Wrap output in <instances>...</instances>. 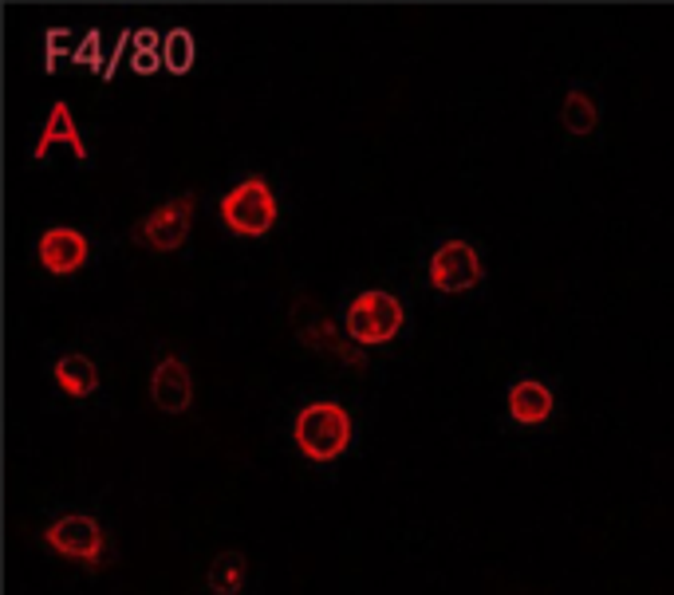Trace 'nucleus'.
I'll return each instance as SVG.
<instances>
[{"instance_id":"4","label":"nucleus","mask_w":674,"mask_h":595,"mask_svg":"<svg viewBox=\"0 0 674 595\" xmlns=\"http://www.w3.org/2000/svg\"><path fill=\"white\" fill-rule=\"evenodd\" d=\"M222 217L237 237H265L277 225V198L265 178H245L222 198Z\"/></svg>"},{"instance_id":"16","label":"nucleus","mask_w":674,"mask_h":595,"mask_svg":"<svg viewBox=\"0 0 674 595\" xmlns=\"http://www.w3.org/2000/svg\"><path fill=\"white\" fill-rule=\"evenodd\" d=\"M71 59H76V64H83V68H91L99 79H103L106 59H111V56H103V36H99V29H87V36L76 44V56H71Z\"/></svg>"},{"instance_id":"3","label":"nucleus","mask_w":674,"mask_h":595,"mask_svg":"<svg viewBox=\"0 0 674 595\" xmlns=\"http://www.w3.org/2000/svg\"><path fill=\"white\" fill-rule=\"evenodd\" d=\"M292 332H296L300 344L312 347V351H332L339 363L356 367V371H363V367H367L363 347H359L356 339L347 344V339L339 336V327L328 319V312H324L319 300H312V296L292 300Z\"/></svg>"},{"instance_id":"10","label":"nucleus","mask_w":674,"mask_h":595,"mask_svg":"<svg viewBox=\"0 0 674 595\" xmlns=\"http://www.w3.org/2000/svg\"><path fill=\"white\" fill-rule=\"evenodd\" d=\"M52 146H68L79 162L87 158V146H83V138H79L76 115H71L68 103H52V115H48V123H44V131H40L36 146H32V158H36V162H44Z\"/></svg>"},{"instance_id":"13","label":"nucleus","mask_w":674,"mask_h":595,"mask_svg":"<svg viewBox=\"0 0 674 595\" xmlns=\"http://www.w3.org/2000/svg\"><path fill=\"white\" fill-rule=\"evenodd\" d=\"M245 580H249V560H245V552H237V548L217 552L210 572H205V584H210L213 595H241Z\"/></svg>"},{"instance_id":"8","label":"nucleus","mask_w":674,"mask_h":595,"mask_svg":"<svg viewBox=\"0 0 674 595\" xmlns=\"http://www.w3.org/2000/svg\"><path fill=\"white\" fill-rule=\"evenodd\" d=\"M150 403L166 414H186L193 406V374L178 356H166L150 374Z\"/></svg>"},{"instance_id":"2","label":"nucleus","mask_w":674,"mask_h":595,"mask_svg":"<svg viewBox=\"0 0 674 595\" xmlns=\"http://www.w3.org/2000/svg\"><path fill=\"white\" fill-rule=\"evenodd\" d=\"M403 304L383 289H367L347 307V339L359 347H383L403 332Z\"/></svg>"},{"instance_id":"9","label":"nucleus","mask_w":674,"mask_h":595,"mask_svg":"<svg viewBox=\"0 0 674 595\" xmlns=\"http://www.w3.org/2000/svg\"><path fill=\"white\" fill-rule=\"evenodd\" d=\"M40 265L52 277H71L87 265V237L79 229H48L40 237Z\"/></svg>"},{"instance_id":"19","label":"nucleus","mask_w":674,"mask_h":595,"mask_svg":"<svg viewBox=\"0 0 674 595\" xmlns=\"http://www.w3.org/2000/svg\"><path fill=\"white\" fill-rule=\"evenodd\" d=\"M143 56H162V40H158V29H135V48Z\"/></svg>"},{"instance_id":"14","label":"nucleus","mask_w":674,"mask_h":595,"mask_svg":"<svg viewBox=\"0 0 674 595\" xmlns=\"http://www.w3.org/2000/svg\"><path fill=\"white\" fill-rule=\"evenodd\" d=\"M560 123H564V131L576 138L592 135L599 126V106L592 103L588 91H580V87H572L569 96H564V103H560Z\"/></svg>"},{"instance_id":"5","label":"nucleus","mask_w":674,"mask_h":595,"mask_svg":"<svg viewBox=\"0 0 674 595\" xmlns=\"http://www.w3.org/2000/svg\"><path fill=\"white\" fill-rule=\"evenodd\" d=\"M193 210H198V198H193V193H182V198L158 205L150 217H143V222L131 229V240H138V245H146V249H155V252H178L186 240H190Z\"/></svg>"},{"instance_id":"12","label":"nucleus","mask_w":674,"mask_h":595,"mask_svg":"<svg viewBox=\"0 0 674 595\" xmlns=\"http://www.w3.org/2000/svg\"><path fill=\"white\" fill-rule=\"evenodd\" d=\"M56 383L64 394L71 398H91L99 391V367L96 359H87L83 351H71V356L56 359Z\"/></svg>"},{"instance_id":"17","label":"nucleus","mask_w":674,"mask_h":595,"mask_svg":"<svg viewBox=\"0 0 674 595\" xmlns=\"http://www.w3.org/2000/svg\"><path fill=\"white\" fill-rule=\"evenodd\" d=\"M64 56H76V48H71V29H48L44 32V71L52 76Z\"/></svg>"},{"instance_id":"20","label":"nucleus","mask_w":674,"mask_h":595,"mask_svg":"<svg viewBox=\"0 0 674 595\" xmlns=\"http://www.w3.org/2000/svg\"><path fill=\"white\" fill-rule=\"evenodd\" d=\"M158 64H162V56H143V52H131V68L138 71V76H155ZM166 68V64H162Z\"/></svg>"},{"instance_id":"6","label":"nucleus","mask_w":674,"mask_h":595,"mask_svg":"<svg viewBox=\"0 0 674 595\" xmlns=\"http://www.w3.org/2000/svg\"><path fill=\"white\" fill-rule=\"evenodd\" d=\"M44 545H48L52 552H59V557L83 560L87 568H99L106 552V532L96 517L71 513V517H59L44 528Z\"/></svg>"},{"instance_id":"15","label":"nucleus","mask_w":674,"mask_h":595,"mask_svg":"<svg viewBox=\"0 0 674 595\" xmlns=\"http://www.w3.org/2000/svg\"><path fill=\"white\" fill-rule=\"evenodd\" d=\"M193 59H198V40L190 29H170L162 36V64L170 76H190Z\"/></svg>"},{"instance_id":"11","label":"nucleus","mask_w":674,"mask_h":595,"mask_svg":"<svg viewBox=\"0 0 674 595\" xmlns=\"http://www.w3.org/2000/svg\"><path fill=\"white\" fill-rule=\"evenodd\" d=\"M509 414L513 423L520 426H537L552 414V391L537 379H520L509 386Z\"/></svg>"},{"instance_id":"1","label":"nucleus","mask_w":674,"mask_h":595,"mask_svg":"<svg viewBox=\"0 0 674 595\" xmlns=\"http://www.w3.org/2000/svg\"><path fill=\"white\" fill-rule=\"evenodd\" d=\"M292 438L308 461H336L351 446V414L339 403H308L292 423Z\"/></svg>"},{"instance_id":"18","label":"nucleus","mask_w":674,"mask_h":595,"mask_svg":"<svg viewBox=\"0 0 674 595\" xmlns=\"http://www.w3.org/2000/svg\"><path fill=\"white\" fill-rule=\"evenodd\" d=\"M126 48H135V32H123L119 36V44H115V52H111V59H106V71H103V83H111L115 79V71H119V64L126 59Z\"/></svg>"},{"instance_id":"7","label":"nucleus","mask_w":674,"mask_h":595,"mask_svg":"<svg viewBox=\"0 0 674 595\" xmlns=\"http://www.w3.org/2000/svg\"><path fill=\"white\" fill-rule=\"evenodd\" d=\"M485 277L482 269V257H478V249H473L470 240H446L442 249H434L430 257V284L438 292H450V296H458V292H470L478 289Z\"/></svg>"}]
</instances>
